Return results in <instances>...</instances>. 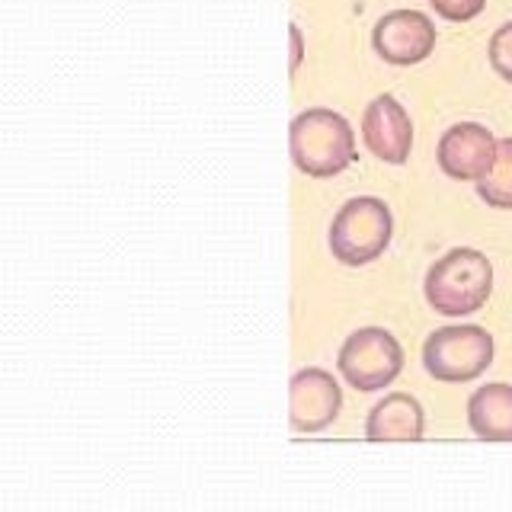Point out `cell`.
<instances>
[{"label":"cell","instance_id":"4fadbf2b","mask_svg":"<svg viewBox=\"0 0 512 512\" xmlns=\"http://www.w3.org/2000/svg\"><path fill=\"white\" fill-rule=\"evenodd\" d=\"M487 58H490V68L500 74V80H506V84L512 87V20L503 23L490 36V42H487Z\"/></svg>","mask_w":512,"mask_h":512},{"label":"cell","instance_id":"5bb4252c","mask_svg":"<svg viewBox=\"0 0 512 512\" xmlns=\"http://www.w3.org/2000/svg\"><path fill=\"white\" fill-rule=\"evenodd\" d=\"M429 4L448 23H471L474 16L484 13L487 0H429Z\"/></svg>","mask_w":512,"mask_h":512},{"label":"cell","instance_id":"5b68a950","mask_svg":"<svg viewBox=\"0 0 512 512\" xmlns=\"http://www.w3.org/2000/svg\"><path fill=\"white\" fill-rule=\"evenodd\" d=\"M336 368L349 388L375 394L381 388H391L397 375L404 372V346L384 327H359L336 352Z\"/></svg>","mask_w":512,"mask_h":512},{"label":"cell","instance_id":"6da1fadb","mask_svg":"<svg viewBox=\"0 0 512 512\" xmlns=\"http://www.w3.org/2000/svg\"><path fill=\"white\" fill-rule=\"evenodd\" d=\"M288 154L298 173L311 180H330L356 164V132L340 112L311 106L288 125Z\"/></svg>","mask_w":512,"mask_h":512},{"label":"cell","instance_id":"8fae6325","mask_svg":"<svg viewBox=\"0 0 512 512\" xmlns=\"http://www.w3.org/2000/svg\"><path fill=\"white\" fill-rule=\"evenodd\" d=\"M468 426L484 442H512V384L490 381L468 397Z\"/></svg>","mask_w":512,"mask_h":512},{"label":"cell","instance_id":"9a60e30c","mask_svg":"<svg viewBox=\"0 0 512 512\" xmlns=\"http://www.w3.org/2000/svg\"><path fill=\"white\" fill-rule=\"evenodd\" d=\"M288 36H292V74L301 68V58H304V42H301V29L292 23L288 26Z\"/></svg>","mask_w":512,"mask_h":512},{"label":"cell","instance_id":"ba28073f","mask_svg":"<svg viewBox=\"0 0 512 512\" xmlns=\"http://www.w3.org/2000/svg\"><path fill=\"white\" fill-rule=\"evenodd\" d=\"M496 138L487 125L480 122H458L448 132H442L436 144V164L448 176V180L458 183H477L484 180L487 170L496 160Z\"/></svg>","mask_w":512,"mask_h":512},{"label":"cell","instance_id":"52a82bcc","mask_svg":"<svg viewBox=\"0 0 512 512\" xmlns=\"http://www.w3.org/2000/svg\"><path fill=\"white\" fill-rule=\"evenodd\" d=\"M436 23L423 10H391L372 29V48L394 68H413L436 52Z\"/></svg>","mask_w":512,"mask_h":512},{"label":"cell","instance_id":"277c9868","mask_svg":"<svg viewBox=\"0 0 512 512\" xmlns=\"http://www.w3.org/2000/svg\"><path fill=\"white\" fill-rule=\"evenodd\" d=\"M496 343L490 330L477 324L439 327L423 343V368L429 378L445 384H468L493 365Z\"/></svg>","mask_w":512,"mask_h":512},{"label":"cell","instance_id":"7a4b0ae2","mask_svg":"<svg viewBox=\"0 0 512 512\" xmlns=\"http://www.w3.org/2000/svg\"><path fill=\"white\" fill-rule=\"evenodd\" d=\"M426 304L442 317H468L493 295V263L474 247H455L426 269Z\"/></svg>","mask_w":512,"mask_h":512},{"label":"cell","instance_id":"7c38bea8","mask_svg":"<svg viewBox=\"0 0 512 512\" xmlns=\"http://www.w3.org/2000/svg\"><path fill=\"white\" fill-rule=\"evenodd\" d=\"M477 196L490 208L512 212V138H500L496 144V160L484 180H477Z\"/></svg>","mask_w":512,"mask_h":512},{"label":"cell","instance_id":"3957f363","mask_svg":"<svg viewBox=\"0 0 512 512\" xmlns=\"http://www.w3.org/2000/svg\"><path fill=\"white\" fill-rule=\"evenodd\" d=\"M391 237L394 215L388 202L378 196H356L336 208L327 244L336 263L359 269L381 260V253L391 247Z\"/></svg>","mask_w":512,"mask_h":512},{"label":"cell","instance_id":"8992f818","mask_svg":"<svg viewBox=\"0 0 512 512\" xmlns=\"http://www.w3.org/2000/svg\"><path fill=\"white\" fill-rule=\"evenodd\" d=\"M343 410V388L327 368H298L288 381V426L301 436H314L336 423Z\"/></svg>","mask_w":512,"mask_h":512},{"label":"cell","instance_id":"9c48e42d","mask_svg":"<svg viewBox=\"0 0 512 512\" xmlns=\"http://www.w3.org/2000/svg\"><path fill=\"white\" fill-rule=\"evenodd\" d=\"M362 141L381 164L400 167L413 154V122L397 96L381 93L362 112Z\"/></svg>","mask_w":512,"mask_h":512},{"label":"cell","instance_id":"30bf717a","mask_svg":"<svg viewBox=\"0 0 512 512\" xmlns=\"http://www.w3.org/2000/svg\"><path fill=\"white\" fill-rule=\"evenodd\" d=\"M426 410L413 394L394 391L384 394L365 416L368 442H423Z\"/></svg>","mask_w":512,"mask_h":512}]
</instances>
